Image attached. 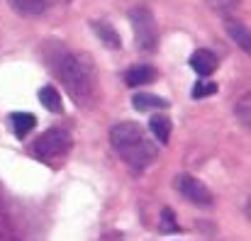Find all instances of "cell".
<instances>
[{"instance_id":"6da1fadb","label":"cell","mask_w":251,"mask_h":241,"mask_svg":"<svg viewBox=\"0 0 251 241\" xmlns=\"http://www.w3.org/2000/svg\"><path fill=\"white\" fill-rule=\"evenodd\" d=\"M44 54H47L51 71L61 78L64 88L74 97V102L90 105V100H93V76H90V69L83 64V59H78L76 54H71L66 47H61L56 42H49Z\"/></svg>"},{"instance_id":"7a4b0ae2","label":"cell","mask_w":251,"mask_h":241,"mask_svg":"<svg viewBox=\"0 0 251 241\" xmlns=\"http://www.w3.org/2000/svg\"><path fill=\"white\" fill-rule=\"evenodd\" d=\"M129 20H132V29H134V44L142 51H154L156 42H159V29H156V20H154L151 10L147 5H137L129 10Z\"/></svg>"},{"instance_id":"3957f363","label":"cell","mask_w":251,"mask_h":241,"mask_svg":"<svg viewBox=\"0 0 251 241\" xmlns=\"http://www.w3.org/2000/svg\"><path fill=\"white\" fill-rule=\"evenodd\" d=\"M34 154L42 159H61L71 149V137L64 129H47L37 142H34Z\"/></svg>"},{"instance_id":"277c9868","label":"cell","mask_w":251,"mask_h":241,"mask_svg":"<svg viewBox=\"0 0 251 241\" xmlns=\"http://www.w3.org/2000/svg\"><path fill=\"white\" fill-rule=\"evenodd\" d=\"M176 188H178V193H180L188 202H193V205H198V207H210V205H212V193H210L207 185H205L202 180H198L195 175H188V173L178 175V178H176Z\"/></svg>"},{"instance_id":"5b68a950","label":"cell","mask_w":251,"mask_h":241,"mask_svg":"<svg viewBox=\"0 0 251 241\" xmlns=\"http://www.w3.org/2000/svg\"><path fill=\"white\" fill-rule=\"evenodd\" d=\"M142 139H144V129L137 122H120L110 129V144L115 146L117 154L127 151L129 146H134Z\"/></svg>"},{"instance_id":"8992f818","label":"cell","mask_w":251,"mask_h":241,"mask_svg":"<svg viewBox=\"0 0 251 241\" xmlns=\"http://www.w3.org/2000/svg\"><path fill=\"white\" fill-rule=\"evenodd\" d=\"M122 159H125V163L132 168V170H144L151 161L156 159V149H154V144L151 142H147V139H142V142H137L134 146H129L127 151H122L120 154Z\"/></svg>"},{"instance_id":"52a82bcc","label":"cell","mask_w":251,"mask_h":241,"mask_svg":"<svg viewBox=\"0 0 251 241\" xmlns=\"http://www.w3.org/2000/svg\"><path fill=\"white\" fill-rule=\"evenodd\" d=\"M190 69H193L198 76L207 78V76L217 69V59H215L212 51H207V49H198V51L190 56Z\"/></svg>"},{"instance_id":"ba28073f","label":"cell","mask_w":251,"mask_h":241,"mask_svg":"<svg viewBox=\"0 0 251 241\" xmlns=\"http://www.w3.org/2000/svg\"><path fill=\"white\" fill-rule=\"evenodd\" d=\"M90 27H93V32L98 34V39H100L107 49H120V47H122L120 34H117V29H115L110 22H105V20H93Z\"/></svg>"},{"instance_id":"9c48e42d","label":"cell","mask_w":251,"mask_h":241,"mask_svg":"<svg viewBox=\"0 0 251 241\" xmlns=\"http://www.w3.org/2000/svg\"><path fill=\"white\" fill-rule=\"evenodd\" d=\"M49 5H51V0H10V7L22 17H37V15L47 12Z\"/></svg>"},{"instance_id":"30bf717a","label":"cell","mask_w":251,"mask_h":241,"mask_svg":"<svg viewBox=\"0 0 251 241\" xmlns=\"http://www.w3.org/2000/svg\"><path fill=\"white\" fill-rule=\"evenodd\" d=\"M132 105H134V110H139V112H151V110H166L168 100L159 97V95H151V93H137V95L132 97Z\"/></svg>"},{"instance_id":"8fae6325","label":"cell","mask_w":251,"mask_h":241,"mask_svg":"<svg viewBox=\"0 0 251 241\" xmlns=\"http://www.w3.org/2000/svg\"><path fill=\"white\" fill-rule=\"evenodd\" d=\"M225 29H227V34L242 47V51H247L249 54L251 51V34H249V29L239 22V20H227L225 22Z\"/></svg>"},{"instance_id":"7c38bea8","label":"cell","mask_w":251,"mask_h":241,"mask_svg":"<svg viewBox=\"0 0 251 241\" xmlns=\"http://www.w3.org/2000/svg\"><path fill=\"white\" fill-rule=\"evenodd\" d=\"M156 78V71L151 69V66H132L127 73H125V83L129 85V88H139V85H147V83H151V80Z\"/></svg>"},{"instance_id":"4fadbf2b","label":"cell","mask_w":251,"mask_h":241,"mask_svg":"<svg viewBox=\"0 0 251 241\" xmlns=\"http://www.w3.org/2000/svg\"><path fill=\"white\" fill-rule=\"evenodd\" d=\"M39 102H42L49 112H61V97H59L56 88H51V85H44V88L39 90Z\"/></svg>"},{"instance_id":"5bb4252c","label":"cell","mask_w":251,"mask_h":241,"mask_svg":"<svg viewBox=\"0 0 251 241\" xmlns=\"http://www.w3.org/2000/svg\"><path fill=\"white\" fill-rule=\"evenodd\" d=\"M149 127H151L154 137H156L161 144H168V137H171V122H168V117H161V115L151 117V120H149Z\"/></svg>"},{"instance_id":"9a60e30c","label":"cell","mask_w":251,"mask_h":241,"mask_svg":"<svg viewBox=\"0 0 251 241\" xmlns=\"http://www.w3.org/2000/svg\"><path fill=\"white\" fill-rule=\"evenodd\" d=\"M12 129L20 137H25L27 132H32L34 129V115H29V112H15L12 115Z\"/></svg>"},{"instance_id":"2e32d148","label":"cell","mask_w":251,"mask_h":241,"mask_svg":"<svg viewBox=\"0 0 251 241\" xmlns=\"http://www.w3.org/2000/svg\"><path fill=\"white\" fill-rule=\"evenodd\" d=\"M215 93H217V83H212V80H200V83H195L193 90H190V95H193L195 100L207 97V95H215Z\"/></svg>"},{"instance_id":"e0dca14e","label":"cell","mask_w":251,"mask_h":241,"mask_svg":"<svg viewBox=\"0 0 251 241\" xmlns=\"http://www.w3.org/2000/svg\"><path fill=\"white\" fill-rule=\"evenodd\" d=\"M205 2H207L210 10H215L220 15H229L239 7V0H205Z\"/></svg>"},{"instance_id":"ac0fdd59","label":"cell","mask_w":251,"mask_h":241,"mask_svg":"<svg viewBox=\"0 0 251 241\" xmlns=\"http://www.w3.org/2000/svg\"><path fill=\"white\" fill-rule=\"evenodd\" d=\"M237 117H239V122L249 129V124H251V97L249 95H244V97L237 102Z\"/></svg>"},{"instance_id":"d6986e66","label":"cell","mask_w":251,"mask_h":241,"mask_svg":"<svg viewBox=\"0 0 251 241\" xmlns=\"http://www.w3.org/2000/svg\"><path fill=\"white\" fill-rule=\"evenodd\" d=\"M159 229L164 232V234H176L178 232V222H176V215L171 212V210H164L161 212V224H159Z\"/></svg>"}]
</instances>
